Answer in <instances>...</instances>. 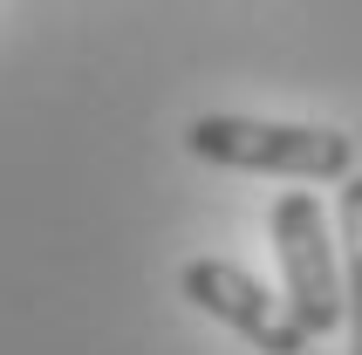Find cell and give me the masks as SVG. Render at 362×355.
I'll use <instances>...</instances> for the list:
<instances>
[{
    "label": "cell",
    "mask_w": 362,
    "mask_h": 355,
    "mask_svg": "<svg viewBox=\"0 0 362 355\" xmlns=\"http://www.w3.org/2000/svg\"><path fill=\"white\" fill-rule=\"evenodd\" d=\"M274 260H281V301L308 335H335L349 321V274L328 246V212L315 192L274 198Z\"/></svg>",
    "instance_id": "2"
},
{
    "label": "cell",
    "mask_w": 362,
    "mask_h": 355,
    "mask_svg": "<svg viewBox=\"0 0 362 355\" xmlns=\"http://www.w3.org/2000/svg\"><path fill=\"white\" fill-rule=\"evenodd\" d=\"M342 274H349V355H362V171L342 178Z\"/></svg>",
    "instance_id": "4"
},
{
    "label": "cell",
    "mask_w": 362,
    "mask_h": 355,
    "mask_svg": "<svg viewBox=\"0 0 362 355\" xmlns=\"http://www.w3.org/2000/svg\"><path fill=\"white\" fill-rule=\"evenodd\" d=\"M178 294L192 301L199 315H212V321H226L233 335H246L260 355H308V342H315L301 321H294V308L274 301L260 280L246 274V267H233V260H185Z\"/></svg>",
    "instance_id": "3"
},
{
    "label": "cell",
    "mask_w": 362,
    "mask_h": 355,
    "mask_svg": "<svg viewBox=\"0 0 362 355\" xmlns=\"http://www.w3.org/2000/svg\"><path fill=\"white\" fill-rule=\"evenodd\" d=\"M185 151L219 171L267 178H356V137L328 123H267V117H192Z\"/></svg>",
    "instance_id": "1"
}]
</instances>
